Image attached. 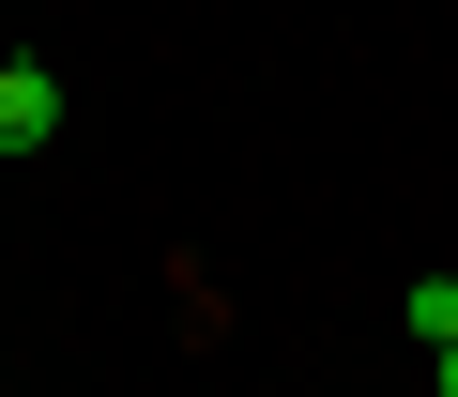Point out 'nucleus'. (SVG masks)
<instances>
[{
	"label": "nucleus",
	"instance_id": "nucleus-1",
	"mask_svg": "<svg viewBox=\"0 0 458 397\" xmlns=\"http://www.w3.org/2000/svg\"><path fill=\"white\" fill-rule=\"evenodd\" d=\"M47 138H62V77L16 46V62H0V153H47Z\"/></svg>",
	"mask_w": 458,
	"mask_h": 397
},
{
	"label": "nucleus",
	"instance_id": "nucleus-3",
	"mask_svg": "<svg viewBox=\"0 0 458 397\" xmlns=\"http://www.w3.org/2000/svg\"><path fill=\"white\" fill-rule=\"evenodd\" d=\"M428 397H458V336H443V351H428Z\"/></svg>",
	"mask_w": 458,
	"mask_h": 397
},
{
	"label": "nucleus",
	"instance_id": "nucleus-2",
	"mask_svg": "<svg viewBox=\"0 0 458 397\" xmlns=\"http://www.w3.org/2000/svg\"><path fill=\"white\" fill-rule=\"evenodd\" d=\"M397 336L443 351V336H458V275H412V291H397Z\"/></svg>",
	"mask_w": 458,
	"mask_h": 397
}]
</instances>
